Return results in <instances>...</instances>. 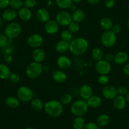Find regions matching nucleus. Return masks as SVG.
I'll use <instances>...</instances> for the list:
<instances>
[{"instance_id": "9b49d317", "label": "nucleus", "mask_w": 129, "mask_h": 129, "mask_svg": "<svg viewBox=\"0 0 129 129\" xmlns=\"http://www.w3.org/2000/svg\"><path fill=\"white\" fill-rule=\"evenodd\" d=\"M101 94L104 98L108 100H113L118 95L117 88L112 85H106L101 90Z\"/></svg>"}, {"instance_id": "a19ab883", "label": "nucleus", "mask_w": 129, "mask_h": 129, "mask_svg": "<svg viewBox=\"0 0 129 129\" xmlns=\"http://www.w3.org/2000/svg\"><path fill=\"white\" fill-rule=\"evenodd\" d=\"M128 89L127 88L125 87V86H120L119 87L117 88V92L118 95H126V94L128 93Z\"/></svg>"}, {"instance_id": "473e14b6", "label": "nucleus", "mask_w": 129, "mask_h": 129, "mask_svg": "<svg viewBox=\"0 0 129 129\" xmlns=\"http://www.w3.org/2000/svg\"><path fill=\"white\" fill-rule=\"evenodd\" d=\"M73 0H56V4L59 8L66 10L73 5Z\"/></svg>"}, {"instance_id": "13d9d810", "label": "nucleus", "mask_w": 129, "mask_h": 129, "mask_svg": "<svg viewBox=\"0 0 129 129\" xmlns=\"http://www.w3.org/2000/svg\"><path fill=\"white\" fill-rule=\"evenodd\" d=\"M127 27H128V28L129 29V18L127 20Z\"/></svg>"}, {"instance_id": "9d476101", "label": "nucleus", "mask_w": 129, "mask_h": 129, "mask_svg": "<svg viewBox=\"0 0 129 129\" xmlns=\"http://www.w3.org/2000/svg\"><path fill=\"white\" fill-rule=\"evenodd\" d=\"M27 43L30 48L36 49V48H40L43 45L44 43V39H43V37L40 34H31L27 38Z\"/></svg>"}, {"instance_id": "393cba45", "label": "nucleus", "mask_w": 129, "mask_h": 129, "mask_svg": "<svg viewBox=\"0 0 129 129\" xmlns=\"http://www.w3.org/2000/svg\"><path fill=\"white\" fill-rule=\"evenodd\" d=\"M6 105L10 108L15 109L17 108L20 105V101L17 97L15 96H8L5 99Z\"/></svg>"}, {"instance_id": "72a5a7b5", "label": "nucleus", "mask_w": 129, "mask_h": 129, "mask_svg": "<svg viewBox=\"0 0 129 129\" xmlns=\"http://www.w3.org/2000/svg\"><path fill=\"white\" fill-rule=\"evenodd\" d=\"M60 38L61 40L70 43L73 39V34L69 30H63L61 32Z\"/></svg>"}, {"instance_id": "39448f33", "label": "nucleus", "mask_w": 129, "mask_h": 129, "mask_svg": "<svg viewBox=\"0 0 129 129\" xmlns=\"http://www.w3.org/2000/svg\"><path fill=\"white\" fill-rule=\"evenodd\" d=\"M22 26L18 22H13L8 24L5 29V35L10 39L18 38L22 32Z\"/></svg>"}, {"instance_id": "c756f323", "label": "nucleus", "mask_w": 129, "mask_h": 129, "mask_svg": "<svg viewBox=\"0 0 129 129\" xmlns=\"http://www.w3.org/2000/svg\"><path fill=\"white\" fill-rule=\"evenodd\" d=\"M104 53L102 49L100 48H94L92 50L91 56L92 59L95 61L101 60L104 59Z\"/></svg>"}, {"instance_id": "4c0bfd02", "label": "nucleus", "mask_w": 129, "mask_h": 129, "mask_svg": "<svg viewBox=\"0 0 129 129\" xmlns=\"http://www.w3.org/2000/svg\"><path fill=\"white\" fill-rule=\"evenodd\" d=\"M98 82L100 84L105 86L108 84L110 82V78L108 75H100L98 78Z\"/></svg>"}, {"instance_id": "ea45409f", "label": "nucleus", "mask_w": 129, "mask_h": 129, "mask_svg": "<svg viewBox=\"0 0 129 129\" xmlns=\"http://www.w3.org/2000/svg\"><path fill=\"white\" fill-rule=\"evenodd\" d=\"M36 0H25L23 2V6L25 8L31 9L36 5Z\"/></svg>"}, {"instance_id": "aec40b11", "label": "nucleus", "mask_w": 129, "mask_h": 129, "mask_svg": "<svg viewBox=\"0 0 129 129\" xmlns=\"http://www.w3.org/2000/svg\"><path fill=\"white\" fill-rule=\"evenodd\" d=\"M69 47H70V43L64 41L63 40L58 41L55 44V51L59 54H64L69 51Z\"/></svg>"}, {"instance_id": "c85d7f7f", "label": "nucleus", "mask_w": 129, "mask_h": 129, "mask_svg": "<svg viewBox=\"0 0 129 129\" xmlns=\"http://www.w3.org/2000/svg\"><path fill=\"white\" fill-rule=\"evenodd\" d=\"M10 74L9 67L4 63H0V79L3 80L8 79Z\"/></svg>"}, {"instance_id": "f704fd0d", "label": "nucleus", "mask_w": 129, "mask_h": 129, "mask_svg": "<svg viewBox=\"0 0 129 129\" xmlns=\"http://www.w3.org/2000/svg\"><path fill=\"white\" fill-rule=\"evenodd\" d=\"M73 100V97L70 93H65V94H63V95L61 98L60 102L61 103L62 105L63 106H65V105H69L72 102Z\"/></svg>"}, {"instance_id": "f8f14e48", "label": "nucleus", "mask_w": 129, "mask_h": 129, "mask_svg": "<svg viewBox=\"0 0 129 129\" xmlns=\"http://www.w3.org/2000/svg\"><path fill=\"white\" fill-rule=\"evenodd\" d=\"M44 28L47 34L49 35H54L56 34L59 30V25L58 24L56 21L50 19L48 22L44 23Z\"/></svg>"}, {"instance_id": "603ef678", "label": "nucleus", "mask_w": 129, "mask_h": 129, "mask_svg": "<svg viewBox=\"0 0 129 129\" xmlns=\"http://www.w3.org/2000/svg\"><path fill=\"white\" fill-rule=\"evenodd\" d=\"M50 67L48 65H43V72H48L49 71Z\"/></svg>"}, {"instance_id": "6ab92c4d", "label": "nucleus", "mask_w": 129, "mask_h": 129, "mask_svg": "<svg viewBox=\"0 0 129 129\" xmlns=\"http://www.w3.org/2000/svg\"><path fill=\"white\" fill-rule=\"evenodd\" d=\"M126 105V101L125 96L118 95L113 100V107L117 110H122L125 108Z\"/></svg>"}, {"instance_id": "bb28decb", "label": "nucleus", "mask_w": 129, "mask_h": 129, "mask_svg": "<svg viewBox=\"0 0 129 129\" xmlns=\"http://www.w3.org/2000/svg\"><path fill=\"white\" fill-rule=\"evenodd\" d=\"M30 106L35 111H40L44 109V104L41 99L34 98L30 101Z\"/></svg>"}, {"instance_id": "f257e3e1", "label": "nucleus", "mask_w": 129, "mask_h": 129, "mask_svg": "<svg viewBox=\"0 0 129 129\" xmlns=\"http://www.w3.org/2000/svg\"><path fill=\"white\" fill-rule=\"evenodd\" d=\"M89 44L86 39L84 38H76L70 43L69 51L74 56L83 55L89 49Z\"/></svg>"}, {"instance_id": "09e8293b", "label": "nucleus", "mask_w": 129, "mask_h": 129, "mask_svg": "<svg viewBox=\"0 0 129 129\" xmlns=\"http://www.w3.org/2000/svg\"><path fill=\"white\" fill-rule=\"evenodd\" d=\"M3 59L7 63H11L13 61V56L12 54H5L3 55Z\"/></svg>"}, {"instance_id": "2f4dec72", "label": "nucleus", "mask_w": 129, "mask_h": 129, "mask_svg": "<svg viewBox=\"0 0 129 129\" xmlns=\"http://www.w3.org/2000/svg\"><path fill=\"white\" fill-rule=\"evenodd\" d=\"M85 121L81 116H76L73 120L72 125L74 129H83L85 125Z\"/></svg>"}, {"instance_id": "c9c22d12", "label": "nucleus", "mask_w": 129, "mask_h": 129, "mask_svg": "<svg viewBox=\"0 0 129 129\" xmlns=\"http://www.w3.org/2000/svg\"><path fill=\"white\" fill-rule=\"evenodd\" d=\"M23 6V2L22 0H10V7L12 9L17 10L20 9Z\"/></svg>"}, {"instance_id": "3c124183", "label": "nucleus", "mask_w": 129, "mask_h": 129, "mask_svg": "<svg viewBox=\"0 0 129 129\" xmlns=\"http://www.w3.org/2000/svg\"><path fill=\"white\" fill-rule=\"evenodd\" d=\"M87 2L89 4L91 5H98L100 2V0H87Z\"/></svg>"}, {"instance_id": "1a4fd4ad", "label": "nucleus", "mask_w": 129, "mask_h": 129, "mask_svg": "<svg viewBox=\"0 0 129 129\" xmlns=\"http://www.w3.org/2000/svg\"><path fill=\"white\" fill-rule=\"evenodd\" d=\"M95 70L100 75H108L111 70V65L110 62L101 59L97 61L95 64Z\"/></svg>"}, {"instance_id": "58836bf2", "label": "nucleus", "mask_w": 129, "mask_h": 129, "mask_svg": "<svg viewBox=\"0 0 129 129\" xmlns=\"http://www.w3.org/2000/svg\"><path fill=\"white\" fill-rule=\"evenodd\" d=\"M10 81L12 83H14V84H17L20 80V77L19 74H17L15 72H12L11 73L9 77H8Z\"/></svg>"}, {"instance_id": "7ed1b4c3", "label": "nucleus", "mask_w": 129, "mask_h": 129, "mask_svg": "<svg viewBox=\"0 0 129 129\" xmlns=\"http://www.w3.org/2000/svg\"><path fill=\"white\" fill-rule=\"evenodd\" d=\"M89 108L85 100L79 99L72 103L70 106V111L75 117L76 116L83 117L84 115H86Z\"/></svg>"}, {"instance_id": "864d4df0", "label": "nucleus", "mask_w": 129, "mask_h": 129, "mask_svg": "<svg viewBox=\"0 0 129 129\" xmlns=\"http://www.w3.org/2000/svg\"><path fill=\"white\" fill-rule=\"evenodd\" d=\"M3 25H4V20L2 17H0V28L3 27Z\"/></svg>"}, {"instance_id": "e433bc0d", "label": "nucleus", "mask_w": 129, "mask_h": 129, "mask_svg": "<svg viewBox=\"0 0 129 129\" xmlns=\"http://www.w3.org/2000/svg\"><path fill=\"white\" fill-rule=\"evenodd\" d=\"M68 30L72 32V34H75L80 30V25L77 22L72 21L70 24L68 25Z\"/></svg>"}, {"instance_id": "79ce46f5", "label": "nucleus", "mask_w": 129, "mask_h": 129, "mask_svg": "<svg viewBox=\"0 0 129 129\" xmlns=\"http://www.w3.org/2000/svg\"><path fill=\"white\" fill-rule=\"evenodd\" d=\"M111 30L113 32L114 34L116 35L121 31V26L118 23H115V24H113Z\"/></svg>"}, {"instance_id": "f3484780", "label": "nucleus", "mask_w": 129, "mask_h": 129, "mask_svg": "<svg viewBox=\"0 0 129 129\" xmlns=\"http://www.w3.org/2000/svg\"><path fill=\"white\" fill-rule=\"evenodd\" d=\"M17 13L20 19L23 22H28L32 18V13L30 9H28L24 7L18 10Z\"/></svg>"}, {"instance_id": "4d7b16f0", "label": "nucleus", "mask_w": 129, "mask_h": 129, "mask_svg": "<svg viewBox=\"0 0 129 129\" xmlns=\"http://www.w3.org/2000/svg\"><path fill=\"white\" fill-rule=\"evenodd\" d=\"M25 129H35V128H33V127H31V126H28V127L25 128Z\"/></svg>"}, {"instance_id": "7c9ffc66", "label": "nucleus", "mask_w": 129, "mask_h": 129, "mask_svg": "<svg viewBox=\"0 0 129 129\" xmlns=\"http://www.w3.org/2000/svg\"><path fill=\"white\" fill-rule=\"evenodd\" d=\"M15 51V46L13 44V39H8V41L2 48V52L5 54H12Z\"/></svg>"}, {"instance_id": "2eb2a0df", "label": "nucleus", "mask_w": 129, "mask_h": 129, "mask_svg": "<svg viewBox=\"0 0 129 129\" xmlns=\"http://www.w3.org/2000/svg\"><path fill=\"white\" fill-rule=\"evenodd\" d=\"M37 20L41 23H46L50 20V13L47 9L44 8H40L36 13Z\"/></svg>"}, {"instance_id": "4468645a", "label": "nucleus", "mask_w": 129, "mask_h": 129, "mask_svg": "<svg viewBox=\"0 0 129 129\" xmlns=\"http://www.w3.org/2000/svg\"><path fill=\"white\" fill-rule=\"evenodd\" d=\"M80 99L87 101L92 95L93 90L91 87L88 84H84L80 87L79 90Z\"/></svg>"}, {"instance_id": "052dcab7", "label": "nucleus", "mask_w": 129, "mask_h": 129, "mask_svg": "<svg viewBox=\"0 0 129 129\" xmlns=\"http://www.w3.org/2000/svg\"><path fill=\"white\" fill-rule=\"evenodd\" d=\"M128 10H129V5H128Z\"/></svg>"}, {"instance_id": "de8ad7c7", "label": "nucleus", "mask_w": 129, "mask_h": 129, "mask_svg": "<svg viewBox=\"0 0 129 129\" xmlns=\"http://www.w3.org/2000/svg\"><path fill=\"white\" fill-rule=\"evenodd\" d=\"M115 5V0H105V6L107 8H112Z\"/></svg>"}, {"instance_id": "8fccbe9b", "label": "nucleus", "mask_w": 129, "mask_h": 129, "mask_svg": "<svg viewBox=\"0 0 129 129\" xmlns=\"http://www.w3.org/2000/svg\"><path fill=\"white\" fill-rule=\"evenodd\" d=\"M123 72L125 75L129 76V63H125L123 68Z\"/></svg>"}, {"instance_id": "4be33fe9", "label": "nucleus", "mask_w": 129, "mask_h": 129, "mask_svg": "<svg viewBox=\"0 0 129 129\" xmlns=\"http://www.w3.org/2000/svg\"><path fill=\"white\" fill-rule=\"evenodd\" d=\"M86 101L89 108H98L102 104V100L98 95H92Z\"/></svg>"}, {"instance_id": "bf43d9fd", "label": "nucleus", "mask_w": 129, "mask_h": 129, "mask_svg": "<svg viewBox=\"0 0 129 129\" xmlns=\"http://www.w3.org/2000/svg\"><path fill=\"white\" fill-rule=\"evenodd\" d=\"M1 56H2V53H1V51H0V58H1Z\"/></svg>"}, {"instance_id": "a18cd8bd", "label": "nucleus", "mask_w": 129, "mask_h": 129, "mask_svg": "<svg viewBox=\"0 0 129 129\" xmlns=\"http://www.w3.org/2000/svg\"><path fill=\"white\" fill-rule=\"evenodd\" d=\"M114 58H115V55L111 53H107L104 54V59L110 62V63L111 61H113Z\"/></svg>"}, {"instance_id": "37998d69", "label": "nucleus", "mask_w": 129, "mask_h": 129, "mask_svg": "<svg viewBox=\"0 0 129 129\" xmlns=\"http://www.w3.org/2000/svg\"><path fill=\"white\" fill-rule=\"evenodd\" d=\"M83 129H100V127L95 123L89 122L85 124Z\"/></svg>"}, {"instance_id": "5701e85b", "label": "nucleus", "mask_w": 129, "mask_h": 129, "mask_svg": "<svg viewBox=\"0 0 129 129\" xmlns=\"http://www.w3.org/2000/svg\"><path fill=\"white\" fill-rule=\"evenodd\" d=\"M128 59V56L127 53L123 51H120L118 52L115 55L113 61L116 64L121 65V64H124L126 63Z\"/></svg>"}, {"instance_id": "ddd939ff", "label": "nucleus", "mask_w": 129, "mask_h": 129, "mask_svg": "<svg viewBox=\"0 0 129 129\" xmlns=\"http://www.w3.org/2000/svg\"><path fill=\"white\" fill-rule=\"evenodd\" d=\"M56 64L61 70H67L71 67L72 63L70 58L67 56L61 55L57 58Z\"/></svg>"}, {"instance_id": "0eeeda50", "label": "nucleus", "mask_w": 129, "mask_h": 129, "mask_svg": "<svg viewBox=\"0 0 129 129\" xmlns=\"http://www.w3.org/2000/svg\"><path fill=\"white\" fill-rule=\"evenodd\" d=\"M101 43L106 48H111L114 46L116 43V35L112 31L105 30L102 33L100 38Z\"/></svg>"}, {"instance_id": "412c9836", "label": "nucleus", "mask_w": 129, "mask_h": 129, "mask_svg": "<svg viewBox=\"0 0 129 129\" xmlns=\"http://www.w3.org/2000/svg\"><path fill=\"white\" fill-rule=\"evenodd\" d=\"M18 16V13L15 10L12 8L6 9L2 13V18L4 20L7 22H12Z\"/></svg>"}, {"instance_id": "a211bd4d", "label": "nucleus", "mask_w": 129, "mask_h": 129, "mask_svg": "<svg viewBox=\"0 0 129 129\" xmlns=\"http://www.w3.org/2000/svg\"><path fill=\"white\" fill-rule=\"evenodd\" d=\"M32 59H34V61L41 63V62L45 59L46 53L41 48H36L32 51Z\"/></svg>"}, {"instance_id": "6e6552de", "label": "nucleus", "mask_w": 129, "mask_h": 129, "mask_svg": "<svg viewBox=\"0 0 129 129\" xmlns=\"http://www.w3.org/2000/svg\"><path fill=\"white\" fill-rule=\"evenodd\" d=\"M55 19L58 24L62 27H68V25L72 22V14L64 10L60 11L57 13Z\"/></svg>"}, {"instance_id": "b1692460", "label": "nucleus", "mask_w": 129, "mask_h": 129, "mask_svg": "<svg viewBox=\"0 0 129 129\" xmlns=\"http://www.w3.org/2000/svg\"><path fill=\"white\" fill-rule=\"evenodd\" d=\"M72 21L80 23L85 20V14L84 10L82 9H76L72 14Z\"/></svg>"}, {"instance_id": "423d86ee", "label": "nucleus", "mask_w": 129, "mask_h": 129, "mask_svg": "<svg viewBox=\"0 0 129 129\" xmlns=\"http://www.w3.org/2000/svg\"><path fill=\"white\" fill-rule=\"evenodd\" d=\"M17 97L20 101L27 103L34 98V92L27 86H20L17 91Z\"/></svg>"}, {"instance_id": "dca6fc26", "label": "nucleus", "mask_w": 129, "mask_h": 129, "mask_svg": "<svg viewBox=\"0 0 129 129\" xmlns=\"http://www.w3.org/2000/svg\"><path fill=\"white\" fill-rule=\"evenodd\" d=\"M52 78L54 82L58 84H63L65 82L67 79V75L66 73L61 70H56L53 72Z\"/></svg>"}, {"instance_id": "49530a36", "label": "nucleus", "mask_w": 129, "mask_h": 129, "mask_svg": "<svg viewBox=\"0 0 129 129\" xmlns=\"http://www.w3.org/2000/svg\"><path fill=\"white\" fill-rule=\"evenodd\" d=\"M10 0H0V9H5L10 6Z\"/></svg>"}, {"instance_id": "5fc2aeb1", "label": "nucleus", "mask_w": 129, "mask_h": 129, "mask_svg": "<svg viewBox=\"0 0 129 129\" xmlns=\"http://www.w3.org/2000/svg\"><path fill=\"white\" fill-rule=\"evenodd\" d=\"M125 100H126V102H128L129 103V91L128 92L127 94H126V95H125Z\"/></svg>"}, {"instance_id": "6e6d98bb", "label": "nucleus", "mask_w": 129, "mask_h": 129, "mask_svg": "<svg viewBox=\"0 0 129 129\" xmlns=\"http://www.w3.org/2000/svg\"><path fill=\"white\" fill-rule=\"evenodd\" d=\"M82 1V0H73V2L75 3H80Z\"/></svg>"}, {"instance_id": "cd10ccee", "label": "nucleus", "mask_w": 129, "mask_h": 129, "mask_svg": "<svg viewBox=\"0 0 129 129\" xmlns=\"http://www.w3.org/2000/svg\"><path fill=\"white\" fill-rule=\"evenodd\" d=\"M110 116L107 114H101L98 117L96 124L99 127H105L110 123Z\"/></svg>"}, {"instance_id": "c03bdc74", "label": "nucleus", "mask_w": 129, "mask_h": 129, "mask_svg": "<svg viewBox=\"0 0 129 129\" xmlns=\"http://www.w3.org/2000/svg\"><path fill=\"white\" fill-rule=\"evenodd\" d=\"M8 41V38L5 34H0V48L4 46Z\"/></svg>"}, {"instance_id": "a878e982", "label": "nucleus", "mask_w": 129, "mask_h": 129, "mask_svg": "<svg viewBox=\"0 0 129 129\" xmlns=\"http://www.w3.org/2000/svg\"><path fill=\"white\" fill-rule=\"evenodd\" d=\"M113 22L112 20L109 17H103L101 19L100 22V27L101 28L105 30H110L113 25Z\"/></svg>"}, {"instance_id": "f03ea898", "label": "nucleus", "mask_w": 129, "mask_h": 129, "mask_svg": "<svg viewBox=\"0 0 129 129\" xmlns=\"http://www.w3.org/2000/svg\"><path fill=\"white\" fill-rule=\"evenodd\" d=\"M44 109L48 115L53 118L60 116L63 112V105L59 101L51 100L46 102Z\"/></svg>"}, {"instance_id": "20e7f679", "label": "nucleus", "mask_w": 129, "mask_h": 129, "mask_svg": "<svg viewBox=\"0 0 129 129\" xmlns=\"http://www.w3.org/2000/svg\"><path fill=\"white\" fill-rule=\"evenodd\" d=\"M43 72V64L36 61L29 63L25 70L26 76L31 80L39 77Z\"/></svg>"}]
</instances>
